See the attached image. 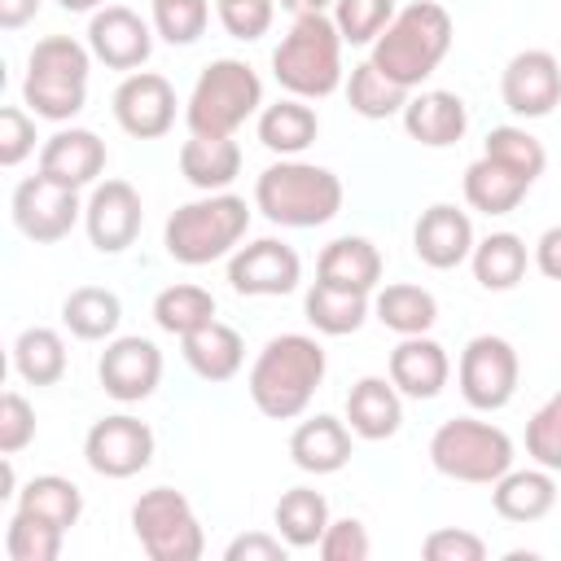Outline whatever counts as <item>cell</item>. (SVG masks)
I'll use <instances>...</instances> for the list:
<instances>
[{"label": "cell", "instance_id": "obj_37", "mask_svg": "<svg viewBox=\"0 0 561 561\" xmlns=\"http://www.w3.org/2000/svg\"><path fill=\"white\" fill-rule=\"evenodd\" d=\"M18 508L35 513L39 522H53V526L70 530L83 517V491L61 473H39L18 491Z\"/></svg>", "mask_w": 561, "mask_h": 561}, {"label": "cell", "instance_id": "obj_19", "mask_svg": "<svg viewBox=\"0 0 561 561\" xmlns=\"http://www.w3.org/2000/svg\"><path fill=\"white\" fill-rule=\"evenodd\" d=\"M473 224L465 210H456L451 202H434L421 210L416 228H412V250L425 267L434 272H451L473 254Z\"/></svg>", "mask_w": 561, "mask_h": 561}, {"label": "cell", "instance_id": "obj_2", "mask_svg": "<svg viewBox=\"0 0 561 561\" xmlns=\"http://www.w3.org/2000/svg\"><path fill=\"white\" fill-rule=\"evenodd\" d=\"M451 13L443 9V4H434V0H412V4H403L394 18H390V26L373 39V66L386 75V79H394L399 88H421L434 70H438V61L451 53Z\"/></svg>", "mask_w": 561, "mask_h": 561}, {"label": "cell", "instance_id": "obj_30", "mask_svg": "<svg viewBox=\"0 0 561 561\" xmlns=\"http://www.w3.org/2000/svg\"><path fill=\"white\" fill-rule=\"evenodd\" d=\"M61 324L79 342H110L118 333V324H123V302L105 285H79L61 302Z\"/></svg>", "mask_w": 561, "mask_h": 561}, {"label": "cell", "instance_id": "obj_1", "mask_svg": "<svg viewBox=\"0 0 561 561\" xmlns=\"http://www.w3.org/2000/svg\"><path fill=\"white\" fill-rule=\"evenodd\" d=\"M324 346L311 333H276L263 342L259 359L250 364L245 390L254 399V408L272 421H294L307 412L311 394L324 381Z\"/></svg>", "mask_w": 561, "mask_h": 561}, {"label": "cell", "instance_id": "obj_46", "mask_svg": "<svg viewBox=\"0 0 561 561\" xmlns=\"http://www.w3.org/2000/svg\"><path fill=\"white\" fill-rule=\"evenodd\" d=\"M316 552L324 561H368L373 539H368V530H364L359 517H337V522H329V530L316 543Z\"/></svg>", "mask_w": 561, "mask_h": 561}, {"label": "cell", "instance_id": "obj_9", "mask_svg": "<svg viewBox=\"0 0 561 561\" xmlns=\"http://www.w3.org/2000/svg\"><path fill=\"white\" fill-rule=\"evenodd\" d=\"M131 535L153 561H197L206 552L202 522L188 495L175 486H149L131 504Z\"/></svg>", "mask_w": 561, "mask_h": 561}, {"label": "cell", "instance_id": "obj_52", "mask_svg": "<svg viewBox=\"0 0 561 561\" xmlns=\"http://www.w3.org/2000/svg\"><path fill=\"white\" fill-rule=\"evenodd\" d=\"M39 4H44V0H0V26H4V31L26 26V22L39 13Z\"/></svg>", "mask_w": 561, "mask_h": 561}, {"label": "cell", "instance_id": "obj_7", "mask_svg": "<svg viewBox=\"0 0 561 561\" xmlns=\"http://www.w3.org/2000/svg\"><path fill=\"white\" fill-rule=\"evenodd\" d=\"M263 105V79L237 61V57H215L202 66L188 101H184V123L193 136H232L250 114Z\"/></svg>", "mask_w": 561, "mask_h": 561}, {"label": "cell", "instance_id": "obj_29", "mask_svg": "<svg viewBox=\"0 0 561 561\" xmlns=\"http://www.w3.org/2000/svg\"><path fill=\"white\" fill-rule=\"evenodd\" d=\"M316 136H320V118L302 96H285L259 110V140L280 158H298L302 149L316 145Z\"/></svg>", "mask_w": 561, "mask_h": 561}, {"label": "cell", "instance_id": "obj_45", "mask_svg": "<svg viewBox=\"0 0 561 561\" xmlns=\"http://www.w3.org/2000/svg\"><path fill=\"white\" fill-rule=\"evenodd\" d=\"M215 13L232 39H259L276 18V0H215Z\"/></svg>", "mask_w": 561, "mask_h": 561}, {"label": "cell", "instance_id": "obj_8", "mask_svg": "<svg viewBox=\"0 0 561 561\" xmlns=\"http://www.w3.org/2000/svg\"><path fill=\"white\" fill-rule=\"evenodd\" d=\"M430 465L451 482L491 486L513 469V438L478 416H451L430 434Z\"/></svg>", "mask_w": 561, "mask_h": 561}, {"label": "cell", "instance_id": "obj_22", "mask_svg": "<svg viewBox=\"0 0 561 561\" xmlns=\"http://www.w3.org/2000/svg\"><path fill=\"white\" fill-rule=\"evenodd\" d=\"M403 131L416 145H425V149H447V145H456L469 131V110H465V101L456 92L430 88V92L408 96V105H403Z\"/></svg>", "mask_w": 561, "mask_h": 561}, {"label": "cell", "instance_id": "obj_33", "mask_svg": "<svg viewBox=\"0 0 561 561\" xmlns=\"http://www.w3.org/2000/svg\"><path fill=\"white\" fill-rule=\"evenodd\" d=\"M373 316L399 333V337H412V333H430L434 320H438V298L421 285H408V280H394L386 289L373 294Z\"/></svg>", "mask_w": 561, "mask_h": 561}, {"label": "cell", "instance_id": "obj_27", "mask_svg": "<svg viewBox=\"0 0 561 561\" xmlns=\"http://www.w3.org/2000/svg\"><path fill=\"white\" fill-rule=\"evenodd\" d=\"M184 346V364L202 377V381H232L245 364V342L232 324L210 320L202 329H193L188 337H180Z\"/></svg>", "mask_w": 561, "mask_h": 561}, {"label": "cell", "instance_id": "obj_31", "mask_svg": "<svg viewBox=\"0 0 561 561\" xmlns=\"http://www.w3.org/2000/svg\"><path fill=\"white\" fill-rule=\"evenodd\" d=\"M526 193H530V180H522L517 171H508L486 153L465 167V202L482 215H508L522 206Z\"/></svg>", "mask_w": 561, "mask_h": 561}, {"label": "cell", "instance_id": "obj_13", "mask_svg": "<svg viewBox=\"0 0 561 561\" xmlns=\"http://www.w3.org/2000/svg\"><path fill=\"white\" fill-rule=\"evenodd\" d=\"M298 280H302V259L294 245L276 237L237 245L228 259V285L245 298H280V294H294Z\"/></svg>", "mask_w": 561, "mask_h": 561}, {"label": "cell", "instance_id": "obj_24", "mask_svg": "<svg viewBox=\"0 0 561 561\" xmlns=\"http://www.w3.org/2000/svg\"><path fill=\"white\" fill-rule=\"evenodd\" d=\"M316 280L346 294H373L381 285V250L368 237H337L320 250Z\"/></svg>", "mask_w": 561, "mask_h": 561}, {"label": "cell", "instance_id": "obj_44", "mask_svg": "<svg viewBox=\"0 0 561 561\" xmlns=\"http://www.w3.org/2000/svg\"><path fill=\"white\" fill-rule=\"evenodd\" d=\"M526 456L552 473H561V390L535 408L526 421Z\"/></svg>", "mask_w": 561, "mask_h": 561}, {"label": "cell", "instance_id": "obj_38", "mask_svg": "<svg viewBox=\"0 0 561 561\" xmlns=\"http://www.w3.org/2000/svg\"><path fill=\"white\" fill-rule=\"evenodd\" d=\"M215 320V294L202 289V285H167L158 289L153 298V324L162 333H175V337H188L193 329L210 324Z\"/></svg>", "mask_w": 561, "mask_h": 561}, {"label": "cell", "instance_id": "obj_21", "mask_svg": "<svg viewBox=\"0 0 561 561\" xmlns=\"http://www.w3.org/2000/svg\"><path fill=\"white\" fill-rule=\"evenodd\" d=\"M447 377H451L447 346L434 342L430 333L399 337V346L390 351V381L408 399H438L443 386H447Z\"/></svg>", "mask_w": 561, "mask_h": 561}, {"label": "cell", "instance_id": "obj_34", "mask_svg": "<svg viewBox=\"0 0 561 561\" xmlns=\"http://www.w3.org/2000/svg\"><path fill=\"white\" fill-rule=\"evenodd\" d=\"M302 316L316 333L324 337H346V333H359L364 320L373 316V302L368 294H346V289H333V285H311L307 298H302Z\"/></svg>", "mask_w": 561, "mask_h": 561}, {"label": "cell", "instance_id": "obj_51", "mask_svg": "<svg viewBox=\"0 0 561 561\" xmlns=\"http://www.w3.org/2000/svg\"><path fill=\"white\" fill-rule=\"evenodd\" d=\"M535 267L548 280H561V224H552L539 241H535Z\"/></svg>", "mask_w": 561, "mask_h": 561}, {"label": "cell", "instance_id": "obj_4", "mask_svg": "<svg viewBox=\"0 0 561 561\" xmlns=\"http://www.w3.org/2000/svg\"><path fill=\"white\" fill-rule=\"evenodd\" d=\"M254 206L280 228H320L342 210V180L329 167L280 158L254 180Z\"/></svg>", "mask_w": 561, "mask_h": 561}, {"label": "cell", "instance_id": "obj_18", "mask_svg": "<svg viewBox=\"0 0 561 561\" xmlns=\"http://www.w3.org/2000/svg\"><path fill=\"white\" fill-rule=\"evenodd\" d=\"M88 48L110 70H140L153 53V26L127 4H101L88 22Z\"/></svg>", "mask_w": 561, "mask_h": 561}, {"label": "cell", "instance_id": "obj_28", "mask_svg": "<svg viewBox=\"0 0 561 561\" xmlns=\"http://www.w3.org/2000/svg\"><path fill=\"white\" fill-rule=\"evenodd\" d=\"M180 175L202 193H228L241 175V149L232 136H188L180 145Z\"/></svg>", "mask_w": 561, "mask_h": 561}, {"label": "cell", "instance_id": "obj_35", "mask_svg": "<svg viewBox=\"0 0 561 561\" xmlns=\"http://www.w3.org/2000/svg\"><path fill=\"white\" fill-rule=\"evenodd\" d=\"M526 263H530V254H526V241H522L517 232H491V237H482V241L473 245V254H469L473 280H478L482 289H491V294L513 289V285L526 276Z\"/></svg>", "mask_w": 561, "mask_h": 561}, {"label": "cell", "instance_id": "obj_54", "mask_svg": "<svg viewBox=\"0 0 561 561\" xmlns=\"http://www.w3.org/2000/svg\"><path fill=\"white\" fill-rule=\"evenodd\" d=\"M57 4H61L66 13H96L105 0H57Z\"/></svg>", "mask_w": 561, "mask_h": 561}, {"label": "cell", "instance_id": "obj_50", "mask_svg": "<svg viewBox=\"0 0 561 561\" xmlns=\"http://www.w3.org/2000/svg\"><path fill=\"white\" fill-rule=\"evenodd\" d=\"M294 548L280 539V535H267V530H245L237 535L228 548H224V561H285Z\"/></svg>", "mask_w": 561, "mask_h": 561}, {"label": "cell", "instance_id": "obj_43", "mask_svg": "<svg viewBox=\"0 0 561 561\" xmlns=\"http://www.w3.org/2000/svg\"><path fill=\"white\" fill-rule=\"evenodd\" d=\"M153 4V31L184 48V44H197L206 35V22H210V0H149Z\"/></svg>", "mask_w": 561, "mask_h": 561}, {"label": "cell", "instance_id": "obj_16", "mask_svg": "<svg viewBox=\"0 0 561 561\" xmlns=\"http://www.w3.org/2000/svg\"><path fill=\"white\" fill-rule=\"evenodd\" d=\"M140 224L145 206L127 180H101L83 202V228L101 254H123L140 237Z\"/></svg>", "mask_w": 561, "mask_h": 561}, {"label": "cell", "instance_id": "obj_6", "mask_svg": "<svg viewBox=\"0 0 561 561\" xmlns=\"http://www.w3.org/2000/svg\"><path fill=\"white\" fill-rule=\"evenodd\" d=\"M88 70H92V48H83L70 35H48L31 48L22 101L31 105L35 118L66 123L88 101Z\"/></svg>", "mask_w": 561, "mask_h": 561}, {"label": "cell", "instance_id": "obj_26", "mask_svg": "<svg viewBox=\"0 0 561 561\" xmlns=\"http://www.w3.org/2000/svg\"><path fill=\"white\" fill-rule=\"evenodd\" d=\"M552 504H557V478L543 465H535V469H508L504 478L491 482V508L504 522L530 526V522L548 517Z\"/></svg>", "mask_w": 561, "mask_h": 561}, {"label": "cell", "instance_id": "obj_49", "mask_svg": "<svg viewBox=\"0 0 561 561\" xmlns=\"http://www.w3.org/2000/svg\"><path fill=\"white\" fill-rule=\"evenodd\" d=\"M35 153V118L18 105L0 110V167H18Z\"/></svg>", "mask_w": 561, "mask_h": 561}, {"label": "cell", "instance_id": "obj_39", "mask_svg": "<svg viewBox=\"0 0 561 561\" xmlns=\"http://www.w3.org/2000/svg\"><path fill=\"white\" fill-rule=\"evenodd\" d=\"M408 96H412V92H408V88H399L394 79H386L373 61L351 66L346 101H351V110H355L359 118H394V114H403Z\"/></svg>", "mask_w": 561, "mask_h": 561}, {"label": "cell", "instance_id": "obj_41", "mask_svg": "<svg viewBox=\"0 0 561 561\" xmlns=\"http://www.w3.org/2000/svg\"><path fill=\"white\" fill-rule=\"evenodd\" d=\"M61 539H66L61 526L13 508L9 530H4V552H9V561H57L61 557Z\"/></svg>", "mask_w": 561, "mask_h": 561}, {"label": "cell", "instance_id": "obj_17", "mask_svg": "<svg viewBox=\"0 0 561 561\" xmlns=\"http://www.w3.org/2000/svg\"><path fill=\"white\" fill-rule=\"evenodd\" d=\"M500 96L517 118H543L561 105V57L548 48H526L508 57L500 75Z\"/></svg>", "mask_w": 561, "mask_h": 561}, {"label": "cell", "instance_id": "obj_48", "mask_svg": "<svg viewBox=\"0 0 561 561\" xmlns=\"http://www.w3.org/2000/svg\"><path fill=\"white\" fill-rule=\"evenodd\" d=\"M31 438H35V408L18 390H4L0 394V451L18 456Z\"/></svg>", "mask_w": 561, "mask_h": 561}, {"label": "cell", "instance_id": "obj_5", "mask_svg": "<svg viewBox=\"0 0 561 561\" xmlns=\"http://www.w3.org/2000/svg\"><path fill=\"white\" fill-rule=\"evenodd\" d=\"M250 232V206L237 193H206L197 202H184L171 210L162 228V245L184 267H206L241 245Z\"/></svg>", "mask_w": 561, "mask_h": 561}, {"label": "cell", "instance_id": "obj_40", "mask_svg": "<svg viewBox=\"0 0 561 561\" xmlns=\"http://www.w3.org/2000/svg\"><path fill=\"white\" fill-rule=\"evenodd\" d=\"M486 158L504 162L508 171H517L522 180H539L543 167H548V149L539 145V136H530L526 127H491L486 131V145H482Z\"/></svg>", "mask_w": 561, "mask_h": 561}, {"label": "cell", "instance_id": "obj_20", "mask_svg": "<svg viewBox=\"0 0 561 561\" xmlns=\"http://www.w3.org/2000/svg\"><path fill=\"white\" fill-rule=\"evenodd\" d=\"M101 171H105V140L88 127H61L39 149V175L66 188H88L96 184Z\"/></svg>", "mask_w": 561, "mask_h": 561}, {"label": "cell", "instance_id": "obj_32", "mask_svg": "<svg viewBox=\"0 0 561 561\" xmlns=\"http://www.w3.org/2000/svg\"><path fill=\"white\" fill-rule=\"evenodd\" d=\"M272 522H276V535L298 552V548H316L333 517H329V500L316 486H289L276 500Z\"/></svg>", "mask_w": 561, "mask_h": 561}, {"label": "cell", "instance_id": "obj_14", "mask_svg": "<svg viewBox=\"0 0 561 561\" xmlns=\"http://www.w3.org/2000/svg\"><path fill=\"white\" fill-rule=\"evenodd\" d=\"M175 88L158 70H131L114 88V123L136 140H158L175 127Z\"/></svg>", "mask_w": 561, "mask_h": 561}, {"label": "cell", "instance_id": "obj_42", "mask_svg": "<svg viewBox=\"0 0 561 561\" xmlns=\"http://www.w3.org/2000/svg\"><path fill=\"white\" fill-rule=\"evenodd\" d=\"M394 13V0H333V26L342 44H373Z\"/></svg>", "mask_w": 561, "mask_h": 561}, {"label": "cell", "instance_id": "obj_3", "mask_svg": "<svg viewBox=\"0 0 561 561\" xmlns=\"http://www.w3.org/2000/svg\"><path fill=\"white\" fill-rule=\"evenodd\" d=\"M272 75L289 96L320 101L342 88V35L333 13H302L272 48Z\"/></svg>", "mask_w": 561, "mask_h": 561}, {"label": "cell", "instance_id": "obj_53", "mask_svg": "<svg viewBox=\"0 0 561 561\" xmlns=\"http://www.w3.org/2000/svg\"><path fill=\"white\" fill-rule=\"evenodd\" d=\"M280 9H289L294 18H302V13H329L333 0H280Z\"/></svg>", "mask_w": 561, "mask_h": 561}, {"label": "cell", "instance_id": "obj_15", "mask_svg": "<svg viewBox=\"0 0 561 561\" xmlns=\"http://www.w3.org/2000/svg\"><path fill=\"white\" fill-rule=\"evenodd\" d=\"M96 377H101V390L118 403H140L158 390L162 381V351L131 333V337H110L101 359H96Z\"/></svg>", "mask_w": 561, "mask_h": 561}, {"label": "cell", "instance_id": "obj_11", "mask_svg": "<svg viewBox=\"0 0 561 561\" xmlns=\"http://www.w3.org/2000/svg\"><path fill=\"white\" fill-rule=\"evenodd\" d=\"M83 219V202H79V188H66L48 175H26L18 188H13V224L26 241L35 245H53L61 237H70V228Z\"/></svg>", "mask_w": 561, "mask_h": 561}, {"label": "cell", "instance_id": "obj_12", "mask_svg": "<svg viewBox=\"0 0 561 561\" xmlns=\"http://www.w3.org/2000/svg\"><path fill=\"white\" fill-rule=\"evenodd\" d=\"M83 460L101 478H114V482L136 478L153 460V430L140 416H127V412L101 416L83 434Z\"/></svg>", "mask_w": 561, "mask_h": 561}, {"label": "cell", "instance_id": "obj_23", "mask_svg": "<svg viewBox=\"0 0 561 561\" xmlns=\"http://www.w3.org/2000/svg\"><path fill=\"white\" fill-rule=\"evenodd\" d=\"M346 425L355 438L381 443L394 438L403 425V399L390 377H359L346 394Z\"/></svg>", "mask_w": 561, "mask_h": 561}, {"label": "cell", "instance_id": "obj_10", "mask_svg": "<svg viewBox=\"0 0 561 561\" xmlns=\"http://www.w3.org/2000/svg\"><path fill=\"white\" fill-rule=\"evenodd\" d=\"M456 381L469 408L478 412H500L513 403L517 381H522V359L513 351L508 337L500 333H478L465 342L460 364H456Z\"/></svg>", "mask_w": 561, "mask_h": 561}, {"label": "cell", "instance_id": "obj_25", "mask_svg": "<svg viewBox=\"0 0 561 561\" xmlns=\"http://www.w3.org/2000/svg\"><path fill=\"white\" fill-rule=\"evenodd\" d=\"M289 460L302 469V473H337L346 460H351V425L337 421V416H307L294 425L289 434Z\"/></svg>", "mask_w": 561, "mask_h": 561}, {"label": "cell", "instance_id": "obj_47", "mask_svg": "<svg viewBox=\"0 0 561 561\" xmlns=\"http://www.w3.org/2000/svg\"><path fill=\"white\" fill-rule=\"evenodd\" d=\"M421 557L425 561H482L486 557V543L473 535V530H460V526H438L421 539Z\"/></svg>", "mask_w": 561, "mask_h": 561}, {"label": "cell", "instance_id": "obj_36", "mask_svg": "<svg viewBox=\"0 0 561 561\" xmlns=\"http://www.w3.org/2000/svg\"><path fill=\"white\" fill-rule=\"evenodd\" d=\"M13 368L26 386H57L66 377V342L48 324H31L13 342Z\"/></svg>", "mask_w": 561, "mask_h": 561}]
</instances>
